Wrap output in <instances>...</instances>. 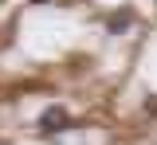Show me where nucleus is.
I'll return each mask as SVG.
<instances>
[{
  "instance_id": "nucleus-1",
  "label": "nucleus",
  "mask_w": 157,
  "mask_h": 145,
  "mask_svg": "<svg viewBox=\"0 0 157 145\" xmlns=\"http://www.w3.org/2000/svg\"><path fill=\"white\" fill-rule=\"evenodd\" d=\"M63 129H71V114H67L63 106H47V110L39 114V133H43V137H55Z\"/></svg>"
},
{
  "instance_id": "nucleus-2",
  "label": "nucleus",
  "mask_w": 157,
  "mask_h": 145,
  "mask_svg": "<svg viewBox=\"0 0 157 145\" xmlns=\"http://www.w3.org/2000/svg\"><path fill=\"white\" fill-rule=\"evenodd\" d=\"M130 24H134V8H118L114 16L106 20V32H110V35H122Z\"/></svg>"
},
{
  "instance_id": "nucleus-3",
  "label": "nucleus",
  "mask_w": 157,
  "mask_h": 145,
  "mask_svg": "<svg viewBox=\"0 0 157 145\" xmlns=\"http://www.w3.org/2000/svg\"><path fill=\"white\" fill-rule=\"evenodd\" d=\"M145 110H149V114H157V98H149V102H145Z\"/></svg>"
},
{
  "instance_id": "nucleus-4",
  "label": "nucleus",
  "mask_w": 157,
  "mask_h": 145,
  "mask_svg": "<svg viewBox=\"0 0 157 145\" xmlns=\"http://www.w3.org/2000/svg\"><path fill=\"white\" fill-rule=\"evenodd\" d=\"M32 4H47V0H32Z\"/></svg>"
}]
</instances>
